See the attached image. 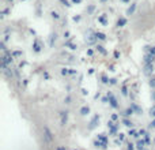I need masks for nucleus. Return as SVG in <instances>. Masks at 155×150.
I'll return each mask as SVG.
<instances>
[{"mask_svg": "<svg viewBox=\"0 0 155 150\" xmlns=\"http://www.w3.org/2000/svg\"><path fill=\"white\" fill-rule=\"evenodd\" d=\"M42 138H44V142L46 143V145H52V143L54 142V135L53 132L51 131V128H49L48 126H45L42 128Z\"/></svg>", "mask_w": 155, "mask_h": 150, "instance_id": "obj_1", "label": "nucleus"}, {"mask_svg": "<svg viewBox=\"0 0 155 150\" xmlns=\"http://www.w3.org/2000/svg\"><path fill=\"white\" fill-rule=\"evenodd\" d=\"M107 143H109V139H107L106 134H98V135H97L95 142H94V145H95L97 148L106 149L107 148Z\"/></svg>", "mask_w": 155, "mask_h": 150, "instance_id": "obj_2", "label": "nucleus"}, {"mask_svg": "<svg viewBox=\"0 0 155 150\" xmlns=\"http://www.w3.org/2000/svg\"><path fill=\"white\" fill-rule=\"evenodd\" d=\"M107 128H109V135H116L118 130V123H114L113 120L107 121Z\"/></svg>", "mask_w": 155, "mask_h": 150, "instance_id": "obj_3", "label": "nucleus"}, {"mask_svg": "<svg viewBox=\"0 0 155 150\" xmlns=\"http://www.w3.org/2000/svg\"><path fill=\"white\" fill-rule=\"evenodd\" d=\"M106 96H107V98H109V105L113 108V109H117L118 108V101H117V98L113 96V93H110L109 91Z\"/></svg>", "mask_w": 155, "mask_h": 150, "instance_id": "obj_4", "label": "nucleus"}, {"mask_svg": "<svg viewBox=\"0 0 155 150\" xmlns=\"http://www.w3.org/2000/svg\"><path fill=\"white\" fill-rule=\"evenodd\" d=\"M143 73H144L146 77H153L154 74V64H144V67H143Z\"/></svg>", "mask_w": 155, "mask_h": 150, "instance_id": "obj_5", "label": "nucleus"}, {"mask_svg": "<svg viewBox=\"0 0 155 150\" xmlns=\"http://www.w3.org/2000/svg\"><path fill=\"white\" fill-rule=\"evenodd\" d=\"M143 62H144V64H154L155 56L151 53H146L144 56H143Z\"/></svg>", "mask_w": 155, "mask_h": 150, "instance_id": "obj_6", "label": "nucleus"}, {"mask_svg": "<svg viewBox=\"0 0 155 150\" xmlns=\"http://www.w3.org/2000/svg\"><path fill=\"white\" fill-rule=\"evenodd\" d=\"M99 119H101V118H99V115H95V116H94V118L91 119V121H90L88 130H94V128H95V127L99 124Z\"/></svg>", "mask_w": 155, "mask_h": 150, "instance_id": "obj_7", "label": "nucleus"}, {"mask_svg": "<svg viewBox=\"0 0 155 150\" xmlns=\"http://www.w3.org/2000/svg\"><path fill=\"white\" fill-rule=\"evenodd\" d=\"M60 121H61V126H65L68 121V112L67 111H61L60 112Z\"/></svg>", "mask_w": 155, "mask_h": 150, "instance_id": "obj_8", "label": "nucleus"}, {"mask_svg": "<svg viewBox=\"0 0 155 150\" xmlns=\"http://www.w3.org/2000/svg\"><path fill=\"white\" fill-rule=\"evenodd\" d=\"M98 41V38H97V36H95V33L94 34H90V36H87L86 37V43L88 44V45H94V44Z\"/></svg>", "mask_w": 155, "mask_h": 150, "instance_id": "obj_9", "label": "nucleus"}, {"mask_svg": "<svg viewBox=\"0 0 155 150\" xmlns=\"http://www.w3.org/2000/svg\"><path fill=\"white\" fill-rule=\"evenodd\" d=\"M95 49H97V52H99V53L102 55V56H106V55H107V51L105 49L104 45H101V44H98V45L95 46Z\"/></svg>", "mask_w": 155, "mask_h": 150, "instance_id": "obj_10", "label": "nucleus"}, {"mask_svg": "<svg viewBox=\"0 0 155 150\" xmlns=\"http://www.w3.org/2000/svg\"><path fill=\"white\" fill-rule=\"evenodd\" d=\"M147 145V143H146V141L144 139H139L136 142V149L137 150H144V146Z\"/></svg>", "mask_w": 155, "mask_h": 150, "instance_id": "obj_11", "label": "nucleus"}, {"mask_svg": "<svg viewBox=\"0 0 155 150\" xmlns=\"http://www.w3.org/2000/svg\"><path fill=\"white\" fill-rule=\"evenodd\" d=\"M33 51H34L35 53H40L41 52V45L37 40H34V43H33Z\"/></svg>", "mask_w": 155, "mask_h": 150, "instance_id": "obj_12", "label": "nucleus"}, {"mask_svg": "<svg viewBox=\"0 0 155 150\" xmlns=\"http://www.w3.org/2000/svg\"><path fill=\"white\" fill-rule=\"evenodd\" d=\"M127 18H124V16H121V18H118V21H117V27H124L127 25Z\"/></svg>", "mask_w": 155, "mask_h": 150, "instance_id": "obj_13", "label": "nucleus"}, {"mask_svg": "<svg viewBox=\"0 0 155 150\" xmlns=\"http://www.w3.org/2000/svg\"><path fill=\"white\" fill-rule=\"evenodd\" d=\"M135 10H136V3H132L128 7V10H127V15H132L135 12Z\"/></svg>", "mask_w": 155, "mask_h": 150, "instance_id": "obj_14", "label": "nucleus"}, {"mask_svg": "<svg viewBox=\"0 0 155 150\" xmlns=\"http://www.w3.org/2000/svg\"><path fill=\"white\" fill-rule=\"evenodd\" d=\"M79 112H80V115H82V116H87L88 113H90V108H88V107H86V105H84V107H82V108H80V111H79Z\"/></svg>", "mask_w": 155, "mask_h": 150, "instance_id": "obj_15", "label": "nucleus"}, {"mask_svg": "<svg viewBox=\"0 0 155 150\" xmlns=\"http://www.w3.org/2000/svg\"><path fill=\"white\" fill-rule=\"evenodd\" d=\"M95 36H97V38H98L99 41H106V34H105V33H102V32H97V33H95Z\"/></svg>", "mask_w": 155, "mask_h": 150, "instance_id": "obj_16", "label": "nucleus"}, {"mask_svg": "<svg viewBox=\"0 0 155 150\" xmlns=\"http://www.w3.org/2000/svg\"><path fill=\"white\" fill-rule=\"evenodd\" d=\"M98 22H99V23H101V25H104V26H106V25H107V19H106V15H105V14H104V15L98 16Z\"/></svg>", "mask_w": 155, "mask_h": 150, "instance_id": "obj_17", "label": "nucleus"}, {"mask_svg": "<svg viewBox=\"0 0 155 150\" xmlns=\"http://www.w3.org/2000/svg\"><path fill=\"white\" fill-rule=\"evenodd\" d=\"M134 113H135V112H134V109H132V108H128V109H125V111L123 112V115L125 116V118H129V116H132Z\"/></svg>", "mask_w": 155, "mask_h": 150, "instance_id": "obj_18", "label": "nucleus"}, {"mask_svg": "<svg viewBox=\"0 0 155 150\" xmlns=\"http://www.w3.org/2000/svg\"><path fill=\"white\" fill-rule=\"evenodd\" d=\"M56 40H57V34L54 33V34H52V36H51V40H49V45L53 46V44L56 43Z\"/></svg>", "mask_w": 155, "mask_h": 150, "instance_id": "obj_19", "label": "nucleus"}, {"mask_svg": "<svg viewBox=\"0 0 155 150\" xmlns=\"http://www.w3.org/2000/svg\"><path fill=\"white\" fill-rule=\"evenodd\" d=\"M65 46H68V48L72 49V51H75L76 49V45L72 43V41H67V43H65Z\"/></svg>", "mask_w": 155, "mask_h": 150, "instance_id": "obj_20", "label": "nucleus"}, {"mask_svg": "<svg viewBox=\"0 0 155 150\" xmlns=\"http://www.w3.org/2000/svg\"><path fill=\"white\" fill-rule=\"evenodd\" d=\"M123 124H124V126H127V127H129V128H131V127L132 126H134V124H132V121L131 120H129V119H123Z\"/></svg>", "mask_w": 155, "mask_h": 150, "instance_id": "obj_21", "label": "nucleus"}, {"mask_svg": "<svg viewBox=\"0 0 155 150\" xmlns=\"http://www.w3.org/2000/svg\"><path fill=\"white\" fill-rule=\"evenodd\" d=\"M117 135H118V138H117V141H116L117 143H121L124 139H125V134H123V132H120V134H117Z\"/></svg>", "mask_w": 155, "mask_h": 150, "instance_id": "obj_22", "label": "nucleus"}, {"mask_svg": "<svg viewBox=\"0 0 155 150\" xmlns=\"http://www.w3.org/2000/svg\"><path fill=\"white\" fill-rule=\"evenodd\" d=\"M128 135H129V137H135V138H137V137H139V132H137L136 130H129Z\"/></svg>", "mask_w": 155, "mask_h": 150, "instance_id": "obj_23", "label": "nucleus"}, {"mask_svg": "<svg viewBox=\"0 0 155 150\" xmlns=\"http://www.w3.org/2000/svg\"><path fill=\"white\" fill-rule=\"evenodd\" d=\"M131 108L134 109V112H136V113H140V112H142V109H140V108L137 107L136 104H132V105H131Z\"/></svg>", "mask_w": 155, "mask_h": 150, "instance_id": "obj_24", "label": "nucleus"}, {"mask_svg": "<svg viewBox=\"0 0 155 150\" xmlns=\"http://www.w3.org/2000/svg\"><path fill=\"white\" fill-rule=\"evenodd\" d=\"M148 85H150L151 89H155V77H151L150 78V82H148Z\"/></svg>", "mask_w": 155, "mask_h": 150, "instance_id": "obj_25", "label": "nucleus"}, {"mask_svg": "<svg viewBox=\"0 0 155 150\" xmlns=\"http://www.w3.org/2000/svg\"><path fill=\"white\" fill-rule=\"evenodd\" d=\"M121 94H123V96H128V87H127V86L121 87Z\"/></svg>", "mask_w": 155, "mask_h": 150, "instance_id": "obj_26", "label": "nucleus"}, {"mask_svg": "<svg viewBox=\"0 0 155 150\" xmlns=\"http://www.w3.org/2000/svg\"><path fill=\"white\" fill-rule=\"evenodd\" d=\"M52 18H53V19H56V21H59V19H60L59 12H56V11H52Z\"/></svg>", "mask_w": 155, "mask_h": 150, "instance_id": "obj_27", "label": "nucleus"}, {"mask_svg": "<svg viewBox=\"0 0 155 150\" xmlns=\"http://www.w3.org/2000/svg\"><path fill=\"white\" fill-rule=\"evenodd\" d=\"M109 78H107L106 77V75H102V83H106V85H107V83H109Z\"/></svg>", "mask_w": 155, "mask_h": 150, "instance_id": "obj_28", "label": "nucleus"}, {"mask_svg": "<svg viewBox=\"0 0 155 150\" xmlns=\"http://www.w3.org/2000/svg\"><path fill=\"white\" fill-rule=\"evenodd\" d=\"M150 116L155 119V105H154V107H151V109H150Z\"/></svg>", "mask_w": 155, "mask_h": 150, "instance_id": "obj_29", "label": "nucleus"}, {"mask_svg": "<svg viewBox=\"0 0 155 150\" xmlns=\"http://www.w3.org/2000/svg\"><path fill=\"white\" fill-rule=\"evenodd\" d=\"M135 146H136V145H134V143L129 142L128 145H127V150H135Z\"/></svg>", "mask_w": 155, "mask_h": 150, "instance_id": "obj_30", "label": "nucleus"}, {"mask_svg": "<svg viewBox=\"0 0 155 150\" xmlns=\"http://www.w3.org/2000/svg\"><path fill=\"white\" fill-rule=\"evenodd\" d=\"M144 141H146V143H147V145H150V143H151L150 135H148V134H146V135H144Z\"/></svg>", "mask_w": 155, "mask_h": 150, "instance_id": "obj_31", "label": "nucleus"}, {"mask_svg": "<svg viewBox=\"0 0 155 150\" xmlns=\"http://www.w3.org/2000/svg\"><path fill=\"white\" fill-rule=\"evenodd\" d=\"M147 53H151V55H154L155 56V46H150V49H148Z\"/></svg>", "mask_w": 155, "mask_h": 150, "instance_id": "obj_32", "label": "nucleus"}, {"mask_svg": "<svg viewBox=\"0 0 155 150\" xmlns=\"http://www.w3.org/2000/svg\"><path fill=\"white\" fill-rule=\"evenodd\" d=\"M94 10H95V7H94V5H90V7L87 8V12H88V14H93Z\"/></svg>", "mask_w": 155, "mask_h": 150, "instance_id": "obj_33", "label": "nucleus"}, {"mask_svg": "<svg viewBox=\"0 0 155 150\" xmlns=\"http://www.w3.org/2000/svg\"><path fill=\"white\" fill-rule=\"evenodd\" d=\"M60 2H61L63 4L65 5V7H71V3H70V2H67V0H60Z\"/></svg>", "mask_w": 155, "mask_h": 150, "instance_id": "obj_34", "label": "nucleus"}, {"mask_svg": "<svg viewBox=\"0 0 155 150\" xmlns=\"http://www.w3.org/2000/svg\"><path fill=\"white\" fill-rule=\"evenodd\" d=\"M116 83H117V79H116V78H110L109 85H116Z\"/></svg>", "mask_w": 155, "mask_h": 150, "instance_id": "obj_35", "label": "nucleus"}, {"mask_svg": "<svg viewBox=\"0 0 155 150\" xmlns=\"http://www.w3.org/2000/svg\"><path fill=\"white\" fill-rule=\"evenodd\" d=\"M61 74H63V75H68V74H70V70H68V68H63V70H61Z\"/></svg>", "mask_w": 155, "mask_h": 150, "instance_id": "obj_36", "label": "nucleus"}, {"mask_svg": "<svg viewBox=\"0 0 155 150\" xmlns=\"http://www.w3.org/2000/svg\"><path fill=\"white\" fill-rule=\"evenodd\" d=\"M150 128H154L155 130V119H153V121L150 123Z\"/></svg>", "mask_w": 155, "mask_h": 150, "instance_id": "obj_37", "label": "nucleus"}, {"mask_svg": "<svg viewBox=\"0 0 155 150\" xmlns=\"http://www.w3.org/2000/svg\"><path fill=\"white\" fill-rule=\"evenodd\" d=\"M80 21V15H75L74 16V22H79Z\"/></svg>", "mask_w": 155, "mask_h": 150, "instance_id": "obj_38", "label": "nucleus"}, {"mask_svg": "<svg viewBox=\"0 0 155 150\" xmlns=\"http://www.w3.org/2000/svg\"><path fill=\"white\" fill-rule=\"evenodd\" d=\"M117 119H118V115H116V113H114V115H112V120L113 121H116Z\"/></svg>", "mask_w": 155, "mask_h": 150, "instance_id": "obj_39", "label": "nucleus"}, {"mask_svg": "<svg viewBox=\"0 0 155 150\" xmlns=\"http://www.w3.org/2000/svg\"><path fill=\"white\" fill-rule=\"evenodd\" d=\"M114 57H116V59H118V57H120V52H118V51H114Z\"/></svg>", "mask_w": 155, "mask_h": 150, "instance_id": "obj_40", "label": "nucleus"}, {"mask_svg": "<svg viewBox=\"0 0 155 150\" xmlns=\"http://www.w3.org/2000/svg\"><path fill=\"white\" fill-rule=\"evenodd\" d=\"M93 53H94L93 49H87V55H88V56H93Z\"/></svg>", "mask_w": 155, "mask_h": 150, "instance_id": "obj_41", "label": "nucleus"}, {"mask_svg": "<svg viewBox=\"0 0 155 150\" xmlns=\"http://www.w3.org/2000/svg\"><path fill=\"white\" fill-rule=\"evenodd\" d=\"M72 3H74V4H80V3H82V0H72Z\"/></svg>", "mask_w": 155, "mask_h": 150, "instance_id": "obj_42", "label": "nucleus"}, {"mask_svg": "<svg viewBox=\"0 0 155 150\" xmlns=\"http://www.w3.org/2000/svg\"><path fill=\"white\" fill-rule=\"evenodd\" d=\"M19 55H21V52L16 51V52H14V53H12V56H19Z\"/></svg>", "mask_w": 155, "mask_h": 150, "instance_id": "obj_43", "label": "nucleus"}, {"mask_svg": "<svg viewBox=\"0 0 155 150\" xmlns=\"http://www.w3.org/2000/svg\"><path fill=\"white\" fill-rule=\"evenodd\" d=\"M64 37H65V38H70V32H65V33H64Z\"/></svg>", "mask_w": 155, "mask_h": 150, "instance_id": "obj_44", "label": "nucleus"}, {"mask_svg": "<svg viewBox=\"0 0 155 150\" xmlns=\"http://www.w3.org/2000/svg\"><path fill=\"white\" fill-rule=\"evenodd\" d=\"M56 150H67V148H64V146H59Z\"/></svg>", "mask_w": 155, "mask_h": 150, "instance_id": "obj_45", "label": "nucleus"}, {"mask_svg": "<svg viewBox=\"0 0 155 150\" xmlns=\"http://www.w3.org/2000/svg\"><path fill=\"white\" fill-rule=\"evenodd\" d=\"M153 101L155 102V91H153Z\"/></svg>", "mask_w": 155, "mask_h": 150, "instance_id": "obj_46", "label": "nucleus"}, {"mask_svg": "<svg viewBox=\"0 0 155 150\" xmlns=\"http://www.w3.org/2000/svg\"><path fill=\"white\" fill-rule=\"evenodd\" d=\"M120 2H123V3H129L131 0H120Z\"/></svg>", "mask_w": 155, "mask_h": 150, "instance_id": "obj_47", "label": "nucleus"}, {"mask_svg": "<svg viewBox=\"0 0 155 150\" xmlns=\"http://www.w3.org/2000/svg\"><path fill=\"white\" fill-rule=\"evenodd\" d=\"M105 2H107V0H101V3H105Z\"/></svg>", "mask_w": 155, "mask_h": 150, "instance_id": "obj_48", "label": "nucleus"}, {"mask_svg": "<svg viewBox=\"0 0 155 150\" xmlns=\"http://www.w3.org/2000/svg\"><path fill=\"white\" fill-rule=\"evenodd\" d=\"M8 2H12V0H8Z\"/></svg>", "mask_w": 155, "mask_h": 150, "instance_id": "obj_49", "label": "nucleus"}, {"mask_svg": "<svg viewBox=\"0 0 155 150\" xmlns=\"http://www.w3.org/2000/svg\"><path fill=\"white\" fill-rule=\"evenodd\" d=\"M154 142H155V139H154Z\"/></svg>", "mask_w": 155, "mask_h": 150, "instance_id": "obj_50", "label": "nucleus"}]
</instances>
